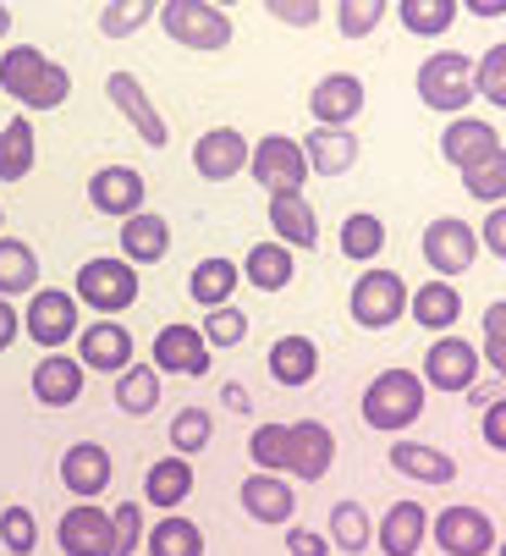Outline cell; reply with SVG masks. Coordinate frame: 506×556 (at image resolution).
Returning <instances> with one entry per match:
<instances>
[{"instance_id":"obj_8","label":"cell","mask_w":506,"mask_h":556,"mask_svg":"<svg viewBox=\"0 0 506 556\" xmlns=\"http://www.w3.org/2000/svg\"><path fill=\"white\" fill-rule=\"evenodd\" d=\"M23 331H28V342H39L45 353H61L66 342H77V292L39 287V292L28 298Z\"/></svg>"},{"instance_id":"obj_46","label":"cell","mask_w":506,"mask_h":556,"mask_svg":"<svg viewBox=\"0 0 506 556\" xmlns=\"http://www.w3.org/2000/svg\"><path fill=\"white\" fill-rule=\"evenodd\" d=\"M0 545H7L12 556H28L39 545V523H34L28 507H7V513H0Z\"/></svg>"},{"instance_id":"obj_15","label":"cell","mask_w":506,"mask_h":556,"mask_svg":"<svg viewBox=\"0 0 506 556\" xmlns=\"http://www.w3.org/2000/svg\"><path fill=\"white\" fill-rule=\"evenodd\" d=\"M149 358L160 375H193L199 380V375H210V337L199 326H165L154 337Z\"/></svg>"},{"instance_id":"obj_43","label":"cell","mask_w":506,"mask_h":556,"mask_svg":"<svg viewBox=\"0 0 506 556\" xmlns=\"http://www.w3.org/2000/svg\"><path fill=\"white\" fill-rule=\"evenodd\" d=\"M248 457L260 473H281L287 468V425H260L248 435Z\"/></svg>"},{"instance_id":"obj_21","label":"cell","mask_w":506,"mask_h":556,"mask_svg":"<svg viewBox=\"0 0 506 556\" xmlns=\"http://www.w3.org/2000/svg\"><path fill=\"white\" fill-rule=\"evenodd\" d=\"M237 502H242L248 518H260V523H292V513H298V496H292V485L281 480V473H248Z\"/></svg>"},{"instance_id":"obj_3","label":"cell","mask_w":506,"mask_h":556,"mask_svg":"<svg viewBox=\"0 0 506 556\" xmlns=\"http://www.w3.org/2000/svg\"><path fill=\"white\" fill-rule=\"evenodd\" d=\"M425 414V375L413 369H385L364 391V425L369 430H407Z\"/></svg>"},{"instance_id":"obj_34","label":"cell","mask_w":506,"mask_h":556,"mask_svg":"<svg viewBox=\"0 0 506 556\" xmlns=\"http://www.w3.org/2000/svg\"><path fill=\"white\" fill-rule=\"evenodd\" d=\"M160 369L154 364H132L127 375H116V408L122 414H132V419H143V414H154L160 408Z\"/></svg>"},{"instance_id":"obj_57","label":"cell","mask_w":506,"mask_h":556,"mask_svg":"<svg viewBox=\"0 0 506 556\" xmlns=\"http://www.w3.org/2000/svg\"><path fill=\"white\" fill-rule=\"evenodd\" d=\"M220 403H226L231 414H248V391H242V386H220Z\"/></svg>"},{"instance_id":"obj_1","label":"cell","mask_w":506,"mask_h":556,"mask_svg":"<svg viewBox=\"0 0 506 556\" xmlns=\"http://www.w3.org/2000/svg\"><path fill=\"white\" fill-rule=\"evenodd\" d=\"M0 89H7L23 111L45 116V111H61L66 94H72V72L61 61H50L39 45H12L0 55Z\"/></svg>"},{"instance_id":"obj_36","label":"cell","mask_w":506,"mask_h":556,"mask_svg":"<svg viewBox=\"0 0 506 556\" xmlns=\"http://www.w3.org/2000/svg\"><path fill=\"white\" fill-rule=\"evenodd\" d=\"M149 556H204V529H199L193 518L165 513V518L149 529Z\"/></svg>"},{"instance_id":"obj_29","label":"cell","mask_w":506,"mask_h":556,"mask_svg":"<svg viewBox=\"0 0 506 556\" xmlns=\"http://www.w3.org/2000/svg\"><path fill=\"white\" fill-rule=\"evenodd\" d=\"M407 314H413V326H425V331H452L457 314H463V298L452 292V281L435 276V281H425V287H413Z\"/></svg>"},{"instance_id":"obj_10","label":"cell","mask_w":506,"mask_h":556,"mask_svg":"<svg viewBox=\"0 0 506 556\" xmlns=\"http://www.w3.org/2000/svg\"><path fill=\"white\" fill-rule=\"evenodd\" d=\"M55 545H61V556H116V513L77 502L72 513H61Z\"/></svg>"},{"instance_id":"obj_54","label":"cell","mask_w":506,"mask_h":556,"mask_svg":"<svg viewBox=\"0 0 506 556\" xmlns=\"http://www.w3.org/2000/svg\"><path fill=\"white\" fill-rule=\"evenodd\" d=\"M276 23H292V28H303V23H319V7H298V0H270L265 7Z\"/></svg>"},{"instance_id":"obj_55","label":"cell","mask_w":506,"mask_h":556,"mask_svg":"<svg viewBox=\"0 0 506 556\" xmlns=\"http://www.w3.org/2000/svg\"><path fill=\"white\" fill-rule=\"evenodd\" d=\"M17 337H28V331H23V314L12 308V298H0V353H7Z\"/></svg>"},{"instance_id":"obj_7","label":"cell","mask_w":506,"mask_h":556,"mask_svg":"<svg viewBox=\"0 0 506 556\" xmlns=\"http://www.w3.org/2000/svg\"><path fill=\"white\" fill-rule=\"evenodd\" d=\"M72 292L89 303L100 320H105V314H122V308L138 303V265H127V260H89L77 270Z\"/></svg>"},{"instance_id":"obj_52","label":"cell","mask_w":506,"mask_h":556,"mask_svg":"<svg viewBox=\"0 0 506 556\" xmlns=\"http://www.w3.org/2000/svg\"><path fill=\"white\" fill-rule=\"evenodd\" d=\"M479 435H484V446H490V452H506V396H495V403L484 408Z\"/></svg>"},{"instance_id":"obj_59","label":"cell","mask_w":506,"mask_h":556,"mask_svg":"<svg viewBox=\"0 0 506 556\" xmlns=\"http://www.w3.org/2000/svg\"><path fill=\"white\" fill-rule=\"evenodd\" d=\"M7 34H12V12H7V7H0V39H7Z\"/></svg>"},{"instance_id":"obj_20","label":"cell","mask_w":506,"mask_h":556,"mask_svg":"<svg viewBox=\"0 0 506 556\" xmlns=\"http://www.w3.org/2000/svg\"><path fill=\"white\" fill-rule=\"evenodd\" d=\"M61 485L72 491V496H100L105 485H111V452L100 446V441H77V446H66V457H61Z\"/></svg>"},{"instance_id":"obj_24","label":"cell","mask_w":506,"mask_h":556,"mask_svg":"<svg viewBox=\"0 0 506 556\" xmlns=\"http://www.w3.org/2000/svg\"><path fill=\"white\" fill-rule=\"evenodd\" d=\"M375 540H380L385 556H418V545L430 540V513L418 507V502H396V507L380 518Z\"/></svg>"},{"instance_id":"obj_4","label":"cell","mask_w":506,"mask_h":556,"mask_svg":"<svg viewBox=\"0 0 506 556\" xmlns=\"http://www.w3.org/2000/svg\"><path fill=\"white\" fill-rule=\"evenodd\" d=\"M248 177L260 182L270 199H303V182L314 177L308 154H303V138H287V132L260 138L253 143V161H248Z\"/></svg>"},{"instance_id":"obj_40","label":"cell","mask_w":506,"mask_h":556,"mask_svg":"<svg viewBox=\"0 0 506 556\" xmlns=\"http://www.w3.org/2000/svg\"><path fill=\"white\" fill-rule=\"evenodd\" d=\"M342 254L347 260H380L385 254V220L380 215H347L342 220Z\"/></svg>"},{"instance_id":"obj_5","label":"cell","mask_w":506,"mask_h":556,"mask_svg":"<svg viewBox=\"0 0 506 556\" xmlns=\"http://www.w3.org/2000/svg\"><path fill=\"white\" fill-rule=\"evenodd\" d=\"M407 303H413V292H407V281L396 276V270H364L358 281H353V292H347V314L364 326V331H391L402 314H407Z\"/></svg>"},{"instance_id":"obj_12","label":"cell","mask_w":506,"mask_h":556,"mask_svg":"<svg viewBox=\"0 0 506 556\" xmlns=\"http://www.w3.org/2000/svg\"><path fill=\"white\" fill-rule=\"evenodd\" d=\"M479 358H484V353H479L473 342H463V337H435L418 375H425V386H441V391H473Z\"/></svg>"},{"instance_id":"obj_31","label":"cell","mask_w":506,"mask_h":556,"mask_svg":"<svg viewBox=\"0 0 506 556\" xmlns=\"http://www.w3.org/2000/svg\"><path fill=\"white\" fill-rule=\"evenodd\" d=\"M270 375H276V386H308V380L319 375V348H314V337H276V348H270Z\"/></svg>"},{"instance_id":"obj_49","label":"cell","mask_w":506,"mask_h":556,"mask_svg":"<svg viewBox=\"0 0 506 556\" xmlns=\"http://www.w3.org/2000/svg\"><path fill=\"white\" fill-rule=\"evenodd\" d=\"M484 358H490V369L506 380V298H495V303L484 308Z\"/></svg>"},{"instance_id":"obj_35","label":"cell","mask_w":506,"mask_h":556,"mask_svg":"<svg viewBox=\"0 0 506 556\" xmlns=\"http://www.w3.org/2000/svg\"><path fill=\"white\" fill-rule=\"evenodd\" d=\"M34 172V122L12 116L0 127V182H23Z\"/></svg>"},{"instance_id":"obj_16","label":"cell","mask_w":506,"mask_h":556,"mask_svg":"<svg viewBox=\"0 0 506 556\" xmlns=\"http://www.w3.org/2000/svg\"><path fill=\"white\" fill-rule=\"evenodd\" d=\"M308 116L314 127H347L353 116H364V77L358 72H330L308 94Z\"/></svg>"},{"instance_id":"obj_13","label":"cell","mask_w":506,"mask_h":556,"mask_svg":"<svg viewBox=\"0 0 506 556\" xmlns=\"http://www.w3.org/2000/svg\"><path fill=\"white\" fill-rule=\"evenodd\" d=\"M253 161V143L237 132V127H210L199 143H193V172L204 182H231L237 172H248Z\"/></svg>"},{"instance_id":"obj_26","label":"cell","mask_w":506,"mask_h":556,"mask_svg":"<svg viewBox=\"0 0 506 556\" xmlns=\"http://www.w3.org/2000/svg\"><path fill=\"white\" fill-rule=\"evenodd\" d=\"M188 491H193V468H188V457H160V463H149V473H143V502H149L154 513L182 507Z\"/></svg>"},{"instance_id":"obj_39","label":"cell","mask_w":506,"mask_h":556,"mask_svg":"<svg viewBox=\"0 0 506 556\" xmlns=\"http://www.w3.org/2000/svg\"><path fill=\"white\" fill-rule=\"evenodd\" d=\"M375 540V523L358 502H336L330 507V545H342L347 556H364V545Z\"/></svg>"},{"instance_id":"obj_56","label":"cell","mask_w":506,"mask_h":556,"mask_svg":"<svg viewBox=\"0 0 506 556\" xmlns=\"http://www.w3.org/2000/svg\"><path fill=\"white\" fill-rule=\"evenodd\" d=\"M463 12H468V17H479V23H495V17H506V0H468Z\"/></svg>"},{"instance_id":"obj_22","label":"cell","mask_w":506,"mask_h":556,"mask_svg":"<svg viewBox=\"0 0 506 556\" xmlns=\"http://www.w3.org/2000/svg\"><path fill=\"white\" fill-rule=\"evenodd\" d=\"M495 149H501V138H495V127H490L484 116H457V122L441 132V154H446L457 172H473L479 161H490Z\"/></svg>"},{"instance_id":"obj_17","label":"cell","mask_w":506,"mask_h":556,"mask_svg":"<svg viewBox=\"0 0 506 556\" xmlns=\"http://www.w3.org/2000/svg\"><path fill=\"white\" fill-rule=\"evenodd\" d=\"M77 364L100 375H127L132 369V331L116 320H94L77 331Z\"/></svg>"},{"instance_id":"obj_25","label":"cell","mask_w":506,"mask_h":556,"mask_svg":"<svg viewBox=\"0 0 506 556\" xmlns=\"http://www.w3.org/2000/svg\"><path fill=\"white\" fill-rule=\"evenodd\" d=\"M303 154H308V172L342 177V172H353V161H358V138H353V127H314V132L303 138Z\"/></svg>"},{"instance_id":"obj_44","label":"cell","mask_w":506,"mask_h":556,"mask_svg":"<svg viewBox=\"0 0 506 556\" xmlns=\"http://www.w3.org/2000/svg\"><path fill=\"white\" fill-rule=\"evenodd\" d=\"M336 23H342L347 39H369L385 23V0H342V7H336Z\"/></svg>"},{"instance_id":"obj_27","label":"cell","mask_w":506,"mask_h":556,"mask_svg":"<svg viewBox=\"0 0 506 556\" xmlns=\"http://www.w3.org/2000/svg\"><path fill=\"white\" fill-rule=\"evenodd\" d=\"M165 249H172V226H165V215L143 210V215L122 220V254H127V265H160Z\"/></svg>"},{"instance_id":"obj_23","label":"cell","mask_w":506,"mask_h":556,"mask_svg":"<svg viewBox=\"0 0 506 556\" xmlns=\"http://www.w3.org/2000/svg\"><path fill=\"white\" fill-rule=\"evenodd\" d=\"M34 396L45 408H72L83 396V364L66 358V353H45L34 364Z\"/></svg>"},{"instance_id":"obj_53","label":"cell","mask_w":506,"mask_h":556,"mask_svg":"<svg viewBox=\"0 0 506 556\" xmlns=\"http://www.w3.org/2000/svg\"><path fill=\"white\" fill-rule=\"evenodd\" d=\"M479 243H484L495 260H506V204H495V210L484 215V226H479Z\"/></svg>"},{"instance_id":"obj_51","label":"cell","mask_w":506,"mask_h":556,"mask_svg":"<svg viewBox=\"0 0 506 556\" xmlns=\"http://www.w3.org/2000/svg\"><path fill=\"white\" fill-rule=\"evenodd\" d=\"M287 556H330V534L319 529H287Z\"/></svg>"},{"instance_id":"obj_48","label":"cell","mask_w":506,"mask_h":556,"mask_svg":"<svg viewBox=\"0 0 506 556\" xmlns=\"http://www.w3.org/2000/svg\"><path fill=\"white\" fill-rule=\"evenodd\" d=\"M479 94H484L495 111H506V39L479 55Z\"/></svg>"},{"instance_id":"obj_14","label":"cell","mask_w":506,"mask_h":556,"mask_svg":"<svg viewBox=\"0 0 506 556\" xmlns=\"http://www.w3.org/2000/svg\"><path fill=\"white\" fill-rule=\"evenodd\" d=\"M105 94H111V105L138 127V138H143L149 149H165V143H172V127H165V116L154 111V100L143 94V84H138L132 72H111V77H105Z\"/></svg>"},{"instance_id":"obj_2","label":"cell","mask_w":506,"mask_h":556,"mask_svg":"<svg viewBox=\"0 0 506 556\" xmlns=\"http://www.w3.org/2000/svg\"><path fill=\"white\" fill-rule=\"evenodd\" d=\"M418 100L457 122L479 100V61L463 55V50H435L425 66H418Z\"/></svg>"},{"instance_id":"obj_42","label":"cell","mask_w":506,"mask_h":556,"mask_svg":"<svg viewBox=\"0 0 506 556\" xmlns=\"http://www.w3.org/2000/svg\"><path fill=\"white\" fill-rule=\"evenodd\" d=\"M149 17H160V7H149V0H111V7H100V34L105 39H127Z\"/></svg>"},{"instance_id":"obj_28","label":"cell","mask_w":506,"mask_h":556,"mask_svg":"<svg viewBox=\"0 0 506 556\" xmlns=\"http://www.w3.org/2000/svg\"><path fill=\"white\" fill-rule=\"evenodd\" d=\"M391 468L407 473V480H418V485H452L457 480V463L446 452L425 446V441H396L391 446Z\"/></svg>"},{"instance_id":"obj_9","label":"cell","mask_w":506,"mask_h":556,"mask_svg":"<svg viewBox=\"0 0 506 556\" xmlns=\"http://www.w3.org/2000/svg\"><path fill=\"white\" fill-rule=\"evenodd\" d=\"M425 260H430V270L446 281V276H463V270H473V260H479V231L468 226V220H457V215H441V220H430L425 226Z\"/></svg>"},{"instance_id":"obj_45","label":"cell","mask_w":506,"mask_h":556,"mask_svg":"<svg viewBox=\"0 0 506 556\" xmlns=\"http://www.w3.org/2000/svg\"><path fill=\"white\" fill-rule=\"evenodd\" d=\"M199 331L210 337V348H242V337H248V314L231 308V303H226V308H210Z\"/></svg>"},{"instance_id":"obj_41","label":"cell","mask_w":506,"mask_h":556,"mask_svg":"<svg viewBox=\"0 0 506 556\" xmlns=\"http://www.w3.org/2000/svg\"><path fill=\"white\" fill-rule=\"evenodd\" d=\"M463 193L479 199V204H506V149H495L490 161H479L473 172H463Z\"/></svg>"},{"instance_id":"obj_37","label":"cell","mask_w":506,"mask_h":556,"mask_svg":"<svg viewBox=\"0 0 506 556\" xmlns=\"http://www.w3.org/2000/svg\"><path fill=\"white\" fill-rule=\"evenodd\" d=\"M242 276L260 287V292H281V287L292 281V249H287V243H260V249H248Z\"/></svg>"},{"instance_id":"obj_18","label":"cell","mask_w":506,"mask_h":556,"mask_svg":"<svg viewBox=\"0 0 506 556\" xmlns=\"http://www.w3.org/2000/svg\"><path fill=\"white\" fill-rule=\"evenodd\" d=\"M330 463H336V435H330V425H319V419L287 425V473H298V480H325Z\"/></svg>"},{"instance_id":"obj_60","label":"cell","mask_w":506,"mask_h":556,"mask_svg":"<svg viewBox=\"0 0 506 556\" xmlns=\"http://www.w3.org/2000/svg\"><path fill=\"white\" fill-rule=\"evenodd\" d=\"M501 556H506V540H501Z\"/></svg>"},{"instance_id":"obj_19","label":"cell","mask_w":506,"mask_h":556,"mask_svg":"<svg viewBox=\"0 0 506 556\" xmlns=\"http://www.w3.org/2000/svg\"><path fill=\"white\" fill-rule=\"evenodd\" d=\"M89 204L100 215H116V220H132L143 215V177L132 166H100L89 177Z\"/></svg>"},{"instance_id":"obj_38","label":"cell","mask_w":506,"mask_h":556,"mask_svg":"<svg viewBox=\"0 0 506 556\" xmlns=\"http://www.w3.org/2000/svg\"><path fill=\"white\" fill-rule=\"evenodd\" d=\"M457 0H402L396 7V17H402V28L407 34H425V39H435V34H446L452 23H457Z\"/></svg>"},{"instance_id":"obj_30","label":"cell","mask_w":506,"mask_h":556,"mask_svg":"<svg viewBox=\"0 0 506 556\" xmlns=\"http://www.w3.org/2000/svg\"><path fill=\"white\" fill-rule=\"evenodd\" d=\"M237 281H242V265H231V260L215 254V260H199V265H193V276H188V298L204 303V314H210V308H226V303H231Z\"/></svg>"},{"instance_id":"obj_50","label":"cell","mask_w":506,"mask_h":556,"mask_svg":"<svg viewBox=\"0 0 506 556\" xmlns=\"http://www.w3.org/2000/svg\"><path fill=\"white\" fill-rule=\"evenodd\" d=\"M143 545V507L138 502H122L116 507V556H132Z\"/></svg>"},{"instance_id":"obj_32","label":"cell","mask_w":506,"mask_h":556,"mask_svg":"<svg viewBox=\"0 0 506 556\" xmlns=\"http://www.w3.org/2000/svg\"><path fill=\"white\" fill-rule=\"evenodd\" d=\"M270 226H276V243H287V249L319 243V215L308 199H270Z\"/></svg>"},{"instance_id":"obj_33","label":"cell","mask_w":506,"mask_h":556,"mask_svg":"<svg viewBox=\"0 0 506 556\" xmlns=\"http://www.w3.org/2000/svg\"><path fill=\"white\" fill-rule=\"evenodd\" d=\"M17 292H39V254L23 237H0V298Z\"/></svg>"},{"instance_id":"obj_47","label":"cell","mask_w":506,"mask_h":556,"mask_svg":"<svg viewBox=\"0 0 506 556\" xmlns=\"http://www.w3.org/2000/svg\"><path fill=\"white\" fill-rule=\"evenodd\" d=\"M172 446H177V457L204 452V446H210V414H204V408H182V414L172 419Z\"/></svg>"},{"instance_id":"obj_11","label":"cell","mask_w":506,"mask_h":556,"mask_svg":"<svg viewBox=\"0 0 506 556\" xmlns=\"http://www.w3.org/2000/svg\"><path fill=\"white\" fill-rule=\"evenodd\" d=\"M430 534H435V545L446 556H490L495 551V523L479 507H446V513H435Z\"/></svg>"},{"instance_id":"obj_58","label":"cell","mask_w":506,"mask_h":556,"mask_svg":"<svg viewBox=\"0 0 506 556\" xmlns=\"http://www.w3.org/2000/svg\"><path fill=\"white\" fill-rule=\"evenodd\" d=\"M468 403H473V408H490V403H495V391H484V386H473V391H468Z\"/></svg>"},{"instance_id":"obj_6","label":"cell","mask_w":506,"mask_h":556,"mask_svg":"<svg viewBox=\"0 0 506 556\" xmlns=\"http://www.w3.org/2000/svg\"><path fill=\"white\" fill-rule=\"evenodd\" d=\"M154 23L172 34L177 45H188V50H226L231 34H237L231 17L220 7H210V0H165Z\"/></svg>"}]
</instances>
